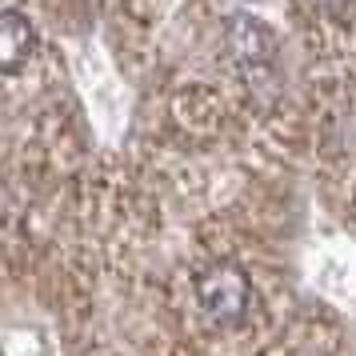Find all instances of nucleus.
I'll use <instances>...</instances> for the list:
<instances>
[{
    "label": "nucleus",
    "instance_id": "1",
    "mask_svg": "<svg viewBox=\"0 0 356 356\" xmlns=\"http://www.w3.org/2000/svg\"><path fill=\"white\" fill-rule=\"evenodd\" d=\"M228 52L241 68L244 88L260 100V104H273L276 92H280V44H276V33L252 13H236L228 20Z\"/></svg>",
    "mask_w": 356,
    "mask_h": 356
},
{
    "label": "nucleus",
    "instance_id": "2",
    "mask_svg": "<svg viewBox=\"0 0 356 356\" xmlns=\"http://www.w3.org/2000/svg\"><path fill=\"white\" fill-rule=\"evenodd\" d=\"M196 305L212 324H241L252 308V280L236 260H212L196 273Z\"/></svg>",
    "mask_w": 356,
    "mask_h": 356
},
{
    "label": "nucleus",
    "instance_id": "3",
    "mask_svg": "<svg viewBox=\"0 0 356 356\" xmlns=\"http://www.w3.org/2000/svg\"><path fill=\"white\" fill-rule=\"evenodd\" d=\"M33 49H36L33 20L17 8H4L0 13V72H20L29 65Z\"/></svg>",
    "mask_w": 356,
    "mask_h": 356
},
{
    "label": "nucleus",
    "instance_id": "4",
    "mask_svg": "<svg viewBox=\"0 0 356 356\" xmlns=\"http://www.w3.org/2000/svg\"><path fill=\"white\" fill-rule=\"evenodd\" d=\"M312 8H321V13H328V17H344L348 8H353V0H308Z\"/></svg>",
    "mask_w": 356,
    "mask_h": 356
}]
</instances>
